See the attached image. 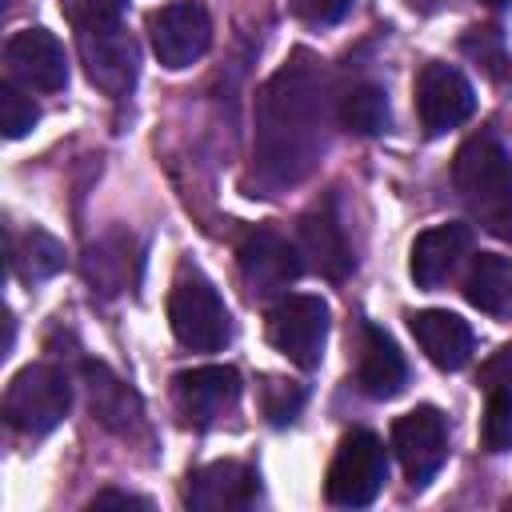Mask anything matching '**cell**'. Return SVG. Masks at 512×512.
Instances as JSON below:
<instances>
[{
  "label": "cell",
  "instance_id": "6da1fadb",
  "mask_svg": "<svg viewBox=\"0 0 512 512\" xmlns=\"http://www.w3.org/2000/svg\"><path fill=\"white\" fill-rule=\"evenodd\" d=\"M328 148V76L312 52H292L256 96L252 172L260 188L300 184Z\"/></svg>",
  "mask_w": 512,
  "mask_h": 512
},
{
  "label": "cell",
  "instance_id": "7a4b0ae2",
  "mask_svg": "<svg viewBox=\"0 0 512 512\" xmlns=\"http://www.w3.org/2000/svg\"><path fill=\"white\" fill-rule=\"evenodd\" d=\"M452 184L480 228L512 240V156L496 136L476 132L460 144L452 160Z\"/></svg>",
  "mask_w": 512,
  "mask_h": 512
},
{
  "label": "cell",
  "instance_id": "3957f363",
  "mask_svg": "<svg viewBox=\"0 0 512 512\" xmlns=\"http://www.w3.org/2000/svg\"><path fill=\"white\" fill-rule=\"evenodd\" d=\"M168 324L172 336L192 352H220L232 340V316L220 292L212 288V280L200 276L196 268L176 276L168 292Z\"/></svg>",
  "mask_w": 512,
  "mask_h": 512
},
{
  "label": "cell",
  "instance_id": "277c9868",
  "mask_svg": "<svg viewBox=\"0 0 512 512\" xmlns=\"http://www.w3.org/2000/svg\"><path fill=\"white\" fill-rule=\"evenodd\" d=\"M72 408V384L60 368L52 364H28L12 376L4 392V416L16 432L24 436H44L52 432Z\"/></svg>",
  "mask_w": 512,
  "mask_h": 512
},
{
  "label": "cell",
  "instance_id": "5b68a950",
  "mask_svg": "<svg viewBox=\"0 0 512 512\" xmlns=\"http://www.w3.org/2000/svg\"><path fill=\"white\" fill-rule=\"evenodd\" d=\"M384 480H388V456H384L380 436L356 428L340 440L328 480H324V492L336 508H364L376 500Z\"/></svg>",
  "mask_w": 512,
  "mask_h": 512
},
{
  "label": "cell",
  "instance_id": "8992f818",
  "mask_svg": "<svg viewBox=\"0 0 512 512\" xmlns=\"http://www.w3.org/2000/svg\"><path fill=\"white\" fill-rule=\"evenodd\" d=\"M268 340L296 368H316L328 340V304L308 292H284L268 312Z\"/></svg>",
  "mask_w": 512,
  "mask_h": 512
},
{
  "label": "cell",
  "instance_id": "52a82bcc",
  "mask_svg": "<svg viewBox=\"0 0 512 512\" xmlns=\"http://www.w3.org/2000/svg\"><path fill=\"white\" fill-rule=\"evenodd\" d=\"M148 40H152V52L164 68H188L208 52L212 20H208L204 4L176 0V4H164L148 16Z\"/></svg>",
  "mask_w": 512,
  "mask_h": 512
},
{
  "label": "cell",
  "instance_id": "ba28073f",
  "mask_svg": "<svg viewBox=\"0 0 512 512\" xmlns=\"http://www.w3.org/2000/svg\"><path fill=\"white\" fill-rule=\"evenodd\" d=\"M392 448L412 488H424L448 460V424L436 408L420 404L392 424Z\"/></svg>",
  "mask_w": 512,
  "mask_h": 512
},
{
  "label": "cell",
  "instance_id": "9c48e42d",
  "mask_svg": "<svg viewBox=\"0 0 512 512\" xmlns=\"http://www.w3.org/2000/svg\"><path fill=\"white\" fill-rule=\"evenodd\" d=\"M476 108V92L468 84V76L452 64H424L416 76V112H420V128L424 136H444L452 128H460Z\"/></svg>",
  "mask_w": 512,
  "mask_h": 512
},
{
  "label": "cell",
  "instance_id": "30bf717a",
  "mask_svg": "<svg viewBox=\"0 0 512 512\" xmlns=\"http://www.w3.org/2000/svg\"><path fill=\"white\" fill-rule=\"evenodd\" d=\"M240 276L248 284L252 296H284L288 284L300 276L304 260H300V244H292L288 236H280L276 228H252L240 240Z\"/></svg>",
  "mask_w": 512,
  "mask_h": 512
},
{
  "label": "cell",
  "instance_id": "8fae6325",
  "mask_svg": "<svg viewBox=\"0 0 512 512\" xmlns=\"http://www.w3.org/2000/svg\"><path fill=\"white\" fill-rule=\"evenodd\" d=\"M76 48H80V64H84L88 80H92L100 92L124 96V92L136 84L140 52H136V40L124 32V20H120V24H104V28H84V32H76Z\"/></svg>",
  "mask_w": 512,
  "mask_h": 512
},
{
  "label": "cell",
  "instance_id": "7c38bea8",
  "mask_svg": "<svg viewBox=\"0 0 512 512\" xmlns=\"http://www.w3.org/2000/svg\"><path fill=\"white\" fill-rule=\"evenodd\" d=\"M172 400L180 408V416L196 428H212L224 416L236 412L240 404V376L228 364H204V368H188L172 380Z\"/></svg>",
  "mask_w": 512,
  "mask_h": 512
},
{
  "label": "cell",
  "instance_id": "4fadbf2b",
  "mask_svg": "<svg viewBox=\"0 0 512 512\" xmlns=\"http://www.w3.org/2000/svg\"><path fill=\"white\" fill-rule=\"evenodd\" d=\"M8 76L36 92H60L68 84V56L64 44L48 28H20L4 44Z\"/></svg>",
  "mask_w": 512,
  "mask_h": 512
},
{
  "label": "cell",
  "instance_id": "5bb4252c",
  "mask_svg": "<svg viewBox=\"0 0 512 512\" xmlns=\"http://www.w3.org/2000/svg\"><path fill=\"white\" fill-rule=\"evenodd\" d=\"M260 496V476L256 468L240 464V460H216L204 464L188 476L184 500L196 512H232V508H248Z\"/></svg>",
  "mask_w": 512,
  "mask_h": 512
},
{
  "label": "cell",
  "instance_id": "9a60e30c",
  "mask_svg": "<svg viewBox=\"0 0 512 512\" xmlns=\"http://www.w3.org/2000/svg\"><path fill=\"white\" fill-rule=\"evenodd\" d=\"M300 256L324 280H344L352 272V248H348V236H344V224H340L332 200L304 212V220H300Z\"/></svg>",
  "mask_w": 512,
  "mask_h": 512
},
{
  "label": "cell",
  "instance_id": "2e32d148",
  "mask_svg": "<svg viewBox=\"0 0 512 512\" xmlns=\"http://www.w3.org/2000/svg\"><path fill=\"white\" fill-rule=\"evenodd\" d=\"M468 244H472V232L464 224H436V228L420 232L412 244V256H408L412 280L428 292L440 288L460 268V260L468 256Z\"/></svg>",
  "mask_w": 512,
  "mask_h": 512
},
{
  "label": "cell",
  "instance_id": "e0dca14e",
  "mask_svg": "<svg viewBox=\"0 0 512 512\" xmlns=\"http://www.w3.org/2000/svg\"><path fill=\"white\" fill-rule=\"evenodd\" d=\"M412 324V336L416 344L424 348V356L444 368V372H456L472 360V328L456 316V312H444V308H424V312H412L408 316Z\"/></svg>",
  "mask_w": 512,
  "mask_h": 512
},
{
  "label": "cell",
  "instance_id": "ac0fdd59",
  "mask_svg": "<svg viewBox=\"0 0 512 512\" xmlns=\"http://www.w3.org/2000/svg\"><path fill=\"white\" fill-rule=\"evenodd\" d=\"M356 384H360V392L372 396V400H392V396L408 384V364H404L400 348L392 344V336H384V332L372 328V324L360 328Z\"/></svg>",
  "mask_w": 512,
  "mask_h": 512
},
{
  "label": "cell",
  "instance_id": "d6986e66",
  "mask_svg": "<svg viewBox=\"0 0 512 512\" xmlns=\"http://www.w3.org/2000/svg\"><path fill=\"white\" fill-rule=\"evenodd\" d=\"M464 296L480 312H488L496 320H512V260L496 256V252H480L468 268Z\"/></svg>",
  "mask_w": 512,
  "mask_h": 512
},
{
  "label": "cell",
  "instance_id": "ffe728a7",
  "mask_svg": "<svg viewBox=\"0 0 512 512\" xmlns=\"http://www.w3.org/2000/svg\"><path fill=\"white\" fill-rule=\"evenodd\" d=\"M84 380H88V404L96 412L100 424H108L112 432H128L140 416V404H136V392L104 364H84Z\"/></svg>",
  "mask_w": 512,
  "mask_h": 512
},
{
  "label": "cell",
  "instance_id": "44dd1931",
  "mask_svg": "<svg viewBox=\"0 0 512 512\" xmlns=\"http://www.w3.org/2000/svg\"><path fill=\"white\" fill-rule=\"evenodd\" d=\"M336 120L340 128L356 136H380L388 128V96L376 84H352L336 100Z\"/></svg>",
  "mask_w": 512,
  "mask_h": 512
},
{
  "label": "cell",
  "instance_id": "7402d4cb",
  "mask_svg": "<svg viewBox=\"0 0 512 512\" xmlns=\"http://www.w3.org/2000/svg\"><path fill=\"white\" fill-rule=\"evenodd\" d=\"M484 448L488 452H508L512 448V380H492L488 384V404H484Z\"/></svg>",
  "mask_w": 512,
  "mask_h": 512
},
{
  "label": "cell",
  "instance_id": "603a6c76",
  "mask_svg": "<svg viewBox=\"0 0 512 512\" xmlns=\"http://www.w3.org/2000/svg\"><path fill=\"white\" fill-rule=\"evenodd\" d=\"M12 264H16V272H20L24 280H44V276L60 272L64 248H60V240H52L48 232H28V236L20 240V248L12 252Z\"/></svg>",
  "mask_w": 512,
  "mask_h": 512
},
{
  "label": "cell",
  "instance_id": "cb8c5ba5",
  "mask_svg": "<svg viewBox=\"0 0 512 512\" xmlns=\"http://www.w3.org/2000/svg\"><path fill=\"white\" fill-rule=\"evenodd\" d=\"M460 48L492 76V80H504L508 72H512V60H508V48H504V36L496 32V28H472L464 40H460Z\"/></svg>",
  "mask_w": 512,
  "mask_h": 512
},
{
  "label": "cell",
  "instance_id": "d4e9b609",
  "mask_svg": "<svg viewBox=\"0 0 512 512\" xmlns=\"http://www.w3.org/2000/svg\"><path fill=\"white\" fill-rule=\"evenodd\" d=\"M36 120H40V108L32 104V96H24L12 80H4L0 84V128H4V136L20 140L36 128Z\"/></svg>",
  "mask_w": 512,
  "mask_h": 512
},
{
  "label": "cell",
  "instance_id": "484cf974",
  "mask_svg": "<svg viewBox=\"0 0 512 512\" xmlns=\"http://www.w3.org/2000/svg\"><path fill=\"white\" fill-rule=\"evenodd\" d=\"M124 8H128V0H60V12L72 24V32L120 24L124 20Z\"/></svg>",
  "mask_w": 512,
  "mask_h": 512
},
{
  "label": "cell",
  "instance_id": "4316f807",
  "mask_svg": "<svg viewBox=\"0 0 512 512\" xmlns=\"http://www.w3.org/2000/svg\"><path fill=\"white\" fill-rule=\"evenodd\" d=\"M300 404H304V392H300L296 384L268 380V388H264V412H268L272 424H288V420H296Z\"/></svg>",
  "mask_w": 512,
  "mask_h": 512
},
{
  "label": "cell",
  "instance_id": "83f0119b",
  "mask_svg": "<svg viewBox=\"0 0 512 512\" xmlns=\"http://www.w3.org/2000/svg\"><path fill=\"white\" fill-rule=\"evenodd\" d=\"M288 4L304 24H336L352 8V0H288Z\"/></svg>",
  "mask_w": 512,
  "mask_h": 512
},
{
  "label": "cell",
  "instance_id": "f1b7e54d",
  "mask_svg": "<svg viewBox=\"0 0 512 512\" xmlns=\"http://www.w3.org/2000/svg\"><path fill=\"white\" fill-rule=\"evenodd\" d=\"M104 504H140V508H148V500H140V496H132V492H100L96 500H92V508H104Z\"/></svg>",
  "mask_w": 512,
  "mask_h": 512
},
{
  "label": "cell",
  "instance_id": "f546056e",
  "mask_svg": "<svg viewBox=\"0 0 512 512\" xmlns=\"http://www.w3.org/2000/svg\"><path fill=\"white\" fill-rule=\"evenodd\" d=\"M408 8H420V12H432V8H440L444 0H404Z\"/></svg>",
  "mask_w": 512,
  "mask_h": 512
},
{
  "label": "cell",
  "instance_id": "4dcf8cb0",
  "mask_svg": "<svg viewBox=\"0 0 512 512\" xmlns=\"http://www.w3.org/2000/svg\"><path fill=\"white\" fill-rule=\"evenodd\" d=\"M488 8H504V4H512V0H484Z\"/></svg>",
  "mask_w": 512,
  "mask_h": 512
}]
</instances>
